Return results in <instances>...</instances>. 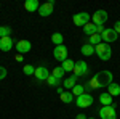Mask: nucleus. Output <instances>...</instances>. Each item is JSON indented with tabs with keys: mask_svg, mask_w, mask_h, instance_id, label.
<instances>
[{
	"mask_svg": "<svg viewBox=\"0 0 120 119\" xmlns=\"http://www.w3.org/2000/svg\"><path fill=\"white\" fill-rule=\"evenodd\" d=\"M114 82V76L111 71H99V73L94 74V77H91L90 81V87L93 89H104V87H109Z\"/></svg>",
	"mask_w": 120,
	"mask_h": 119,
	"instance_id": "obj_1",
	"label": "nucleus"
},
{
	"mask_svg": "<svg viewBox=\"0 0 120 119\" xmlns=\"http://www.w3.org/2000/svg\"><path fill=\"white\" fill-rule=\"evenodd\" d=\"M94 50H96V55L99 56V60H102V61L111 60V56H112V48H111V45H109V44L101 42L98 47H94Z\"/></svg>",
	"mask_w": 120,
	"mask_h": 119,
	"instance_id": "obj_2",
	"label": "nucleus"
},
{
	"mask_svg": "<svg viewBox=\"0 0 120 119\" xmlns=\"http://www.w3.org/2000/svg\"><path fill=\"white\" fill-rule=\"evenodd\" d=\"M107 18H109V15H107L106 10H98V11H94L91 15V23L94 26H104Z\"/></svg>",
	"mask_w": 120,
	"mask_h": 119,
	"instance_id": "obj_3",
	"label": "nucleus"
},
{
	"mask_svg": "<svg viewBox=\"0 0 120 119\" xmlns=\"http://www.w3.org/2000/svg\"><path fill=\"white\" fill-rule=\"evenodd\" d=\"M90 19H91V15H90V13H86V11L77 13V15L72 16V21H74L75 26H86V24L90 23Z\"/></svg>",
	"mask_w": 120,
	"mask_h": 119,
	"instance_id": "obj_4",
	"label": "nucleus"
},
{
	"mask_svg": "<svg viewBox=\"0 0 120 119\" xmlns=\"http://www.w3.org/2000/svg\"><path fill=\"white\" fill-rule=\"evenodd\" d=\"M99 118L101 119H117L115 106H114V105H111V106H101V110H99Z\"/></svg>",
	"mask_w": 120,
	"mask_h": 119,
	"instance_id": "obj_5",
	"label": "nucleus"
},
{
	"mask_svg": "<svg viewBox=\"0 0 120 119\" xmlns=\"http://www.w3.org/2000/svg\"><path fill=\"white\" fill-rule=\"evenodd\" d=\"M91 103H93V97L90 93H83V95L75 98V105L79 108H88V106H91Z\"/></svg>",
	"mask_w": 120,
	"mask_h": 119,
	"instance_id": "obj_6",
	"label": "nucleus"
},
{
	"mask_svg": "<svg viewBox=\"0 0 120 119\" xmlns=\"http://www.w3.org/2000/svg\"><path fill=\"white\" fill-rule=\"evenodd\" d=\"M67 47L66 45H58L55 47V50H53V56H55L56 61H66L67 60Z\"/></svg>",
	"mask_w": 120,
	"mask_h": 119,
	"instance_id": "obj_7",
	"label": "nucleus"
},
{
	"mask_svg": "<svg viewBox=\"0 0 120 119\" xmlns=\"http://www.w3.org/2000/svg\"><path fill=\"white\" fill-rule=\"evenodd\" d=\"M74 76H77V77H82V76H86L88 74V64L85 63V61H75L74 64Z\"/></svg>",
	"mask_w": 120,
	"mask_h": 119,
	"instance_id": "obj_8",
	"label": "nucleus"
},
{
	"mask_svg": "<svg viewBox=\"0 0 120 119\" xmlns=\"http://www.w3.org/2000/svg\"><path fill=\"white\" fill-rule=\"evenodd\" d=\"M102 37V42H106V44H112V42H115L117 39H119V34L114 31V28H107V29H104V32L101 34Z\"/></svg>",
	"mask_w": 120,
	"mask_h": 119,
	"instance_id": "obj_9",
	"label": "nucleus"
},
{
	"mask_svg": "<svg viewBox=\"0 0 120 119\" xmlns=\"http://www.w3.org/2000/svg\"><path fill=\"white\" fill-rule=\"evenodd\" d=\"M53 7H55V0L45 2L43 5H40V8H38V15H40L42 18H46V16H50V15L53 13Z\"/></svg>",
	"mask_w": 120,
	"mask_h": 119,
	"instance_id": "obj_10",
	"label": "nucleus"
},
{
	"mask_svg": "<svg viewBox=\"0 0 120 119\" xmlns=\"http://www.w3.org/2000/svg\"><path fill=\"white\" fill-rule=\"evenodd\" d=\"M30 42L29 40H26V39H21V40H18V44H16V50H18V53H21V55H24V53H27V52H30Z\"/></svg>",
	"mask_w": 120,
	"mask_h": 119,
	"instance_id": "obj_11",
	"label": "nucleus"
},
{
	"mask_svg": "<svg viewBox=\"0 0 120 119\" xmlns=\"http://www.w3.org/2000/svg\"><path fill=\"white\" fill-rule=\"evenodd\" d=\"M34 76L37 77L38 81H46L50 77V71H48L46 66H38V68H35V74Z\"/></svg>",
	"mask_w": 120,
	"mask_h": 119,
	"instance_id": "obj_12",
	"label": "nucleus"
},
{
	"mask_svg": "<svg viewBox=\"0 0 120 119\" xmlns=\"http://www.w3.org/2000/svg\"><path fill=\"white\" fill-rule=\"evenodd\" d=\"M77 79H79V77L74 76V74H72V76H69V77H66L64 81H63V87H64L66 90H72L75 85H77Z\"/></svg>",
	"mask_w": 120,
	"mask_h": 119,
	"instance_id": "obj_13",
	"label": "nucleus"
},
{
	"mask_svg": "<svg viewBox=\"0 0 120 119\" xmlns=\"http://www.w3.org/2000/svg\"><path fill=\"white\" fill-rule=\"evenodd\" d=\"M13 39L11 37H3V39H0V50L2 52H10L11 48H13Z\"/></svg>",
	"mask_w": 120,
	"mask_h": 119,
	"instance_id": "obj_14",
	"label": "nucleus"
},
{
	"mask_svg": "<svg viewBox=\"0 0 120 119\" xmlns=\"http://www.w3.org/2000/svg\"><path fill=\"white\" fill-rule=\"evenodd\" d=\"M24 8L27 11H30V13H34V11H38L40 3H38V0H26L24 2Z\"/></svg>",
	"mask_w": 120,
	"mask_h": 119,
	"instance_id": "obj_15",
	"label": "nucleus"
},
{
	"mask_svg": "<svg viewBox=\"0 0 120 119\" xmlns=\"http://www.w3.org/2000/svg\"><path fill=\"white\" fill-rule=\"evenodd\" d=\"M112 98H114V97H111L107 92H102L101 95H99V103H101L102 106H111V105H114Z\"/></svg>",
	"mask_w": 120,
	"mask_h": 119,
	"instance_id": "obj_16",
	"label": "nucleus"
},
{
	"mask_svg": "<svg viewBox=\"0 0 120 119\" xmlns=\"http://www.w3.org/2000/svg\"><path fill=\"white\" fill-rule=\"evenodd\" d=\"M59 98H61V101H63V103H72L75 97L72 95V92H71V90H64L61 95H59Z\"/></svg>",
	"mask_w": 120,
	"mask_h": 119,
	"instance_id": "obj_17",
	"label": "nucleus"
},
{
	"mask_svg": "<svg viewBox=\"0 0 120 119\" xmlns=\"http://www.w3.org/2000/svg\"><path fill=\"white\" fill-rule=\"evenodd\" d=\"M82 55L83 56H91L93 53H96V50H94V47L90 45V44H85V45H82Z\"/></svg>",
	"mask_w": 120,
	"mask_h": 119,
	"instance_id": "obj_18",
	"label": "nucleus"
},
{
	"mask_svg": "<svg viewBox=\"0 0 120 119\" xmlns=\"http://www.w3.org/2000/svg\"><path fill=\"white\" fill-rule=\"evenodd\" d=\"M107 93L111 95V97H117V95H120V85L115 82H112L109 87H107Z\"/></svg>",
	"mask_w": 120,
	"mask_h": 119,
	"instance_id": "obj_19",
	"label": "nucleus"
},
{
	"mask_svg": "<svg viewBox=\"0 0 120 119\" xmlns=\"http://www.w3.org/2000/svg\"><path fill=\"white\" fill-rule=\"evenodd\" d=\"M101 42H102L101 34H93V36H90V39H88V44L93 45V47H98Z\"/></svg>",
	"mask_w": 120,
	"mask_h": 119,
	"instance_id": "obj_20",
	"label": "nucleus"
},
{
	"mask_svg": "<svg viewBox=\"0 0 120 119\" xmlns=\"http://www.w3.org/2000/svg\"><path fill=\"white\" fill-rule=\"evenodd\" d=\"M51 42L55 44V47L63 45V42H64V37H63V34H61V32H55V34L51 36Z\"/></svg>",
	"mask_w": 120,
	"mask_h": 119,
	"instance_id": "obj_21",
	"label": "nucleus"
},
{
	"mask_svg": "<svg viewBox=\"0 0 120 119\" xmlns=\"http://www.w3.org/2000/svg\"><path fill=\"white\" fill-rule=\"evenodd\" d=\"M74 64L75 61H72V60H66V61H63V69H64V73H71V71H74Z\"/></svg>",
	"mask_w": 120,
	"mask_h": 119,
	"instance_id": "obj_22",
	"label": "nucleus"
},
{
	"mask_svg": "<svg viewBox=\"0 0 120 119\" xmlns=\"http://www.w3.org/2000/svg\"><path fill=\"white\" fill-rule=\"evenodd\" d=\"M83 32H85L88 37L93 36V34H96V26H94L93 23H88L86 26H83Z\"/></svg>",
	"mask_w": 120,
	"mask_h": 119,
	"instance_id": "obj_23",
	"label": "nucleus"
},
{
	"mask_svg": "<svg viewBox=\"0 0 120 119\" xmlns=\"http://www.w3.org/2000/svg\"><path fill=\"white\" fill-rule=\"evenodd\" d=\"M45 82L48 84L50 87H56V89H58V87H59V84H61V81H59V79H56L55 76H51V74H50V77L46 79Z\"/></svg>",
	"mask_w": 120,
	"mask_h": 119,
	"instance_id": "obj_24",
	"label": "nucleus"
},
{
	"mask_svg": "<svg viewBox=\"0 0 120 119\" xmlns=\"http://www.w3.org/2000/svg\"><path fill=\"white\" fill-rule=\"evenodd\" d=\"M11 36V28L10 26H0V39Z\"/></svg>",
	"mask_w": 120,
	"mask_h": 119,
	"instance_id": "obj_25",
	"label": "nucleus"
},
{
	"mask_svg": "<svg viewBox=\"0 0 120 119\" xmlns=\"http://www.w3.org/2000/svg\"><path fill=\"white\" fill-rule=\"evenodd\" d=\"M64 69H63V68H61V66H56L55 69H53V73H51V76H55L56 79H59V81H61V77H63V76H64Z\"/></svg>",
	"mask_w": 120,
	"mask_h": 119,
	"instance_id": "obj_26",
	"label": "nucleus"
},
{
	"mask_svg": "<svg viewBox=\"0 0 120 119\" xmlns=\"http://www.w3.org/2000/svg\"><path fill=\"white\" fill-rule=\"evenodd\" d=\"M22 73L26 74V76H34V74H35V68H34L32 64H24Z\"/></svg>",
	"mask_w": 120,
	"mask_h": 119,
	"instance_id": "obj_27",
	"label": "nucleus"
},
{
	"mask_svg": "<svg viewBox=\"0 0 120 119\" xmlns=\"http://www.w3.org/2000/svg\"><path fill=\"white\" fill-rule=\"evenodd\" d=\"M83 90H85V89H83V85H79V84H77L74 89H72V95H74V97H80V95L85 93Z\"/></svg>",
	"mask_w": 120,
	"mask_h": 119,
	"instance_id": "obj_28",
	"label": "nucleus"
},
{
	"mask_svg": "<svg viewBox=\"0 0 120 119\" xmlns=\"http://www.w3.org/2000/svg\"><path fill=\"white\" fill-rule=\"evenodd\" d=\"M7 74H8V71H7V68L0 66V81H3V79L7 77Z\"/></svg>",
	"mask_w": 120,
	"mask_h": 119,
	"instance_id": "obj_29",
	"label": "nucleus"
},
{
	"mask_svg": "<svg viewBox=\"0 0 120 119\" xmlns=\"http://www.w3.org/2000/svg\"><path fill=\"white\" fill-rule=\"evenodd\" d=\"M114 31H115V32L120 36V21H117V23L114 24Z\"/></svg>",
	"mask_w": 120,
	"mask_h": 119,
	"instance_id": "obj_30",
	"label": "nucleus"
},
{
	"mask_svg": "<svg viewBox=\"0 0 120 119\" xmlns=\"http://www.w3.org/2000/svg\"><path fill=\"white\" fill-rule=\"evenodd\" d=\"M15 60H16V61H18V63H21V61H22V60H24V56L21 55V53H16V56H15Z\"/></svg>",
	"mask_w": 120,
	"mask_h": 119,
	"instance_id": "obj_31",
	"label": "nucleus"
},
{
	"mask_svg": "<svg viewBox=\"0 0 120 119\" xmlns=\"http://www.w3.org/2000/svg\"><path fill=\"white\" fill-rule=\"evenodd\" d=\"M104 26H96V34H102V32H104Z\"/></svg>",
	"mask_w": 120,
	"mask_h": 119,
	"instance_id": "obj_32",
	"label": "nucleus"
},
{
	"mask_svg": "<svg viewBox=\"0 0 120 119\" xmlns=\"http://www.w3.org/2000/svg\"><path fill=\"white\" fill-rule=\"evenodd\" d=\"M75 119H88V118H86V114H77Z\"/></svg>",
	"mask_w": 120,
	"mask_h": 119,
	"instance_id": "obj_33",
	"label": "nucleus"
},
{
	"mask_svg": "<svg viewBox=\"0 0 120 119\" xmlns=\"http://www.w3.org/2000/svg\"><path fill=\"white\" fill-rule=\"evenodd\" d=\"M56 92H58V93L61 95V93H63V92H64V90H63V87H58V89H56Z\"/></svg>",
	"mask_w": 120,
	"mask_h": 119,
	"instance_id": "obj_34",
	"label": "nucleus"
},
{
	"mask_svg": "<svg viewBox=\"0 0 120 119\" xmlns=\"http://www.w3.org/2000/svg\"><path fill=\"white\" fill-rule=\"evenodd\" d=\"M88 119H94V118H88Z\"/></svg>",
	"mask_w": 120,
	"mask_h": 119,
	"instance_id": "obj_35",
	"label": "nucleus"
}]
</instances>
